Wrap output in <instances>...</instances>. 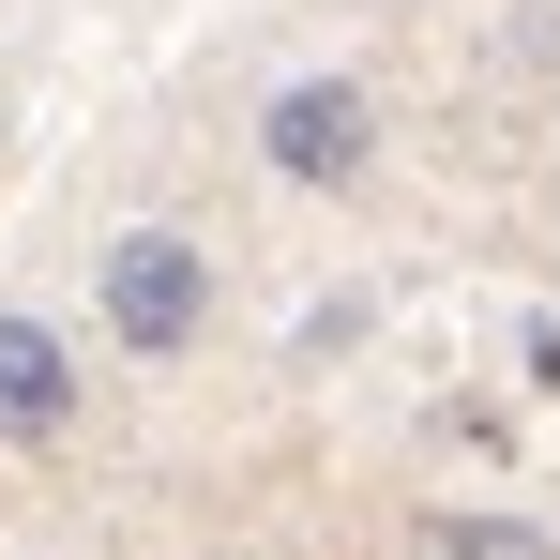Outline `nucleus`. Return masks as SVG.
Wrapping results in <instances>:
<instances>
[{
  "label": "nucleus",
  "instance_id": "obj_1",
  "mask_svg": "<svg viewBox=\"0 0 560 560\" xmlns=\"http://www.w3.org/2000/svg\"><path fill=\"white\" fill-rule=\"evenodd\" d=\"M92 303H106V349L121 364H183L197 334H212V258H197L183 228H121L92 258Z\"/></svg>",
  "mask_w": 560,
  "mask_h": 560
},
{
  "label": "nucleus",
  "instance_id": "obj_2",
  "mask_svg": "<svg viewBox=\"0 0 560 560\" xmlns=\"http://www.w3.org/2000/svg\"><path fill=\"white\" fill-rule=\"evenodd\" d=\"M258 167L303 183V197H349L378 167V92L364 77H288V92L258 106Z\"/></svg>",
  "mask_w": 560,
  "mask_h": 560
},
{
  "label": "nucleus",
  "instance_id": "obj_3",
  "mask_svg": "<svg viewBox=\"0 0 560 560\" xmlns=\"http://www.w3.org/2000/svg\"><path fill=\"white\" fill-rule=\"evenodd\" d=\"M77 394H92L77 349H61L46 318H15V303H0V455H46V440L77 424Z\"/></svg>",
  "mask_w": 560,
  "mask_h": 560
},
{
  "label": "nucleus",
  "instance_id": "obj_4",
  "mask_svg": "<svg viewBox=\"0 0 560 560\" xmlns=\"http://www.w3.org/2000/svg\"><path fill=\"white\" fill-rule=\"evenodd\" d=\"M424 560H560L530 515H500V500H455V515H424Z\"/></svg>",
  "mask_w": 560,
  "mask_h": 560
}]
</instances>
